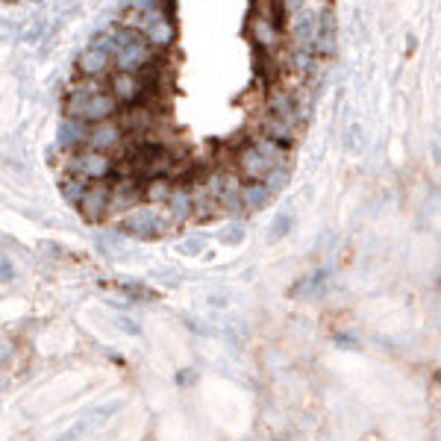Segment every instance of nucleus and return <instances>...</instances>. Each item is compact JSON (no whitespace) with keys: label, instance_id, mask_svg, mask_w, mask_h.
Masks as SVG:
<instances>
[{"label":"nucleus","instance_id":"1","mask_svg":"<svg viewBox=\"0 0 441 441\" xmlns=\"http://www.w3.org/2000/svg\"><path fill=\"white\" fill-rule=\"evenodd\" d=\"M65 168H68V177H83L89 183H97V179H106L112 174V159L106 153L86 150V153H74Z\"/></svg>","mask_w":441,"mask_h":441},{"label":"nucleus","instance_id":"2","mask_svg":"<svg viewBox=\"0 0 441 441\" xmlns=\"http://www.w3.org/2000/svg\"><path fill=\"white\" fill-rule=\"evenodd\" d=\"M171 224V220H165V218H159L153 209H133L127 218H124V224H121V233L124 235H133V238H156L159 233H162L165 227Z\"/></svg>","mask_w":441,"mask_h":441},{"label":"nucleus","instance_id":"3","mask_svg":"<svg viewBox=\"0 0 441 441\" xmlns=\"http://www.w3.org/2000/svg\"><path fill=\"white\" fill-rule=\"evenodd\" d=\"M109 203H112V186L109 183H91L89 191H86V200L83 206H79V212H83L86 220H91V224H97V220H104L109 215Z\"/></svg>","mask_w":441,"mask_h":441},{"label":"nucleus","instance_id":"4","mask_svg":"<svg viewBox=\"0 0 441 441\" xmlns=\"http://www.w3.org/2000/svg\"><path fill=\"white\" fill-rule=\"evenodd\" d=\"M145 191L138 189L135 179H121L118 186H112V203H109V215H130L133 206L138 203V197H142Z\"/></svg>","mask_w":441,"mask_h":441},{"label":"nucleus","instance_id":"5","mask_svg":"<svg viewBox=\"0 0 441 441\" xmlns=\"http://www.w3.org/2000/svg\"><path fill=\"white\" fill-rule=\"evenodd\" d=\"M238 168H242V174L250 179V183H262V179L268 177L271 165H268V159L256 150V145L245 147L242 153H238Z\"/></svg>","mask_w":441,"mask_h":441},{"label":"nucleus","instance_id":"6","mask_svg":"<svg viewBox=\"0 0 441 441\" xmlns=\"http://www.w3.org/2000/svg\"><path fill=\"white\" fill-rule=\"evenodd\" d=\"M121 145V127L112 124V121H104L97 124L91 133H89V150H97V153H109L112 147Z\"/></svg>","mask_w":441,"mask_h":441},{"label":"nucleus","instance_id":"7","mask_svg":"<svg viewBox=\"0 0 441 441\" xmlns=\"http://www.w3.org/2000/svg\"><path fill=\"white\" fill-rule=\"evenodd\" d=\"M89 133H91V130H86V121H79V118H65V121L59 124L56 145H59V147L89 145Z\"/></svg>","mask_w":441,"mask_h":441},{"label":"nucleus","instance_id":"8","mask_svg":"<svg viewBox=\"0 0 441 441\" xmlns=\"http://www.w3.org/2000/svg\"><path fill=\"white\" fill-rule=\"evenodd\" d=\"M147 59H150V53H147L145 42L142 45H133V48H121V50L115 53V68L124 71V74H135L138 68L147 62Z\"/></svg>","mask_w":441,"mask_h":441},{"label":"nucleus","instance_id":"9","mask_svg":"<svg viewBox=\"0 0 441 441\" xmlns=\"http://www.w3.org/2000/svg\"><path fill=\"white\" fill-rule=\"evenodd\" d=\"M191 209H194L191 191H189L186 186L174 189V194H171V200H168V220H171V224H183V220L191 215Z\"/></svg>","mask_w":441,"mask_h":441},{"label":"nucleus","instance_id":"10","mask_svg":"<svg viewBox=\"0 0 441 441\" xmlns=\"http://www.w3.org/2000/svg\"><path fill=\"white\" fill-rule=\"evenodd\" d=\"M115 109H118V100H115L112 94H106V91H100V94H94V97L89 100V106H86L83 121L104 124V121H106V118H109Z\"/></svg>","mask_w":441,"mask_h":441},{"label":"nucleus","instance_id":"11","mask_svg":"<svg viewBox=\"0 0 441 441\" xmlns=\"http://www.w3.org/2000/svg\"><path fill=\"white\" fill-rule=\"evenodd\" d=\"M318 35H320V18L312 12H303L294 21V38L303 48H312V45H318Z\"/></svg>","mask_w":441,"mask_h":441},{"label":"nucleus","instance_id":"12","mask_svg":"<svg viewBox=\"0 0 441 441\" xmlns=\"http://www.w3.org/2000/svg\"><path fill=\"white\" fill-rule=\"evenodd\" d=\"M112 89H115V97H118V100H138V97H142L145 83H142V79H138L135 74L118 71L115 79H112Z\"/></svg>","mask_w":441,"mask_h":441},{"label":"nucleus","instance_id":"13","mask_svg":"<svg viewBox=\"0 0 441 441\" xmlns=\"http://www.w3.org/2000/svg\"><path fill=\"white\" fill-rule=\"evenodd\" d=\"M271 194H274V191H271L265 183H247V186H242V203H245V209L256 212V209L268 206Z\"/></svg>","mask_w":441,"mask_h":441},{"label":"nucleus","instance_id":"14","mask_svg":"<svg viewBox=\"0 0 441 441\" xmlns=\"http://www.w3.org/2000/svg\"><path fill=\"white\" fill-rule=\"evenodd\" d=\"M106 68H109V53H104V50L89 48L83 56H79V71L86 77H100Z\"/></svg>","mask_w":441,"mask_h":441},{"label":"nucleus","instance_id":"15","mask_svg":"<svg viewBox=\"0 0 441 441\" xmlns=\"http://www.w3.org/2000/svg\"><path fill=\"white\" fill-rule=\"evenodd\" d=\"M89 179H83V177H65V183H62V197L68 200L71 206H83V200H86V191H89Z\"/></svg>","mask_w":441,"mask_h":441},{"label":"nucleus","instance_id":"16","mask_svg":"<svg viewBox=\"0 0 441 441\" xmlns=\"http://www.w3.org/2000/svg\"><path fill=\"white\" fill-rule=\"evenodd\" d=\"M171 194H174V186H171V179H168V177L147 179V186H145V197L150 200V203H168Z\"/></svg>","mask_w":441,"mask_h":441},{"label":"nucleus","instance_id":"17","mask_svg":"<svg viewBox=\"0 0 441 441\" xmlns=\"http://www.w3.org/2000/svg\"><path fill=\"white\" fill-rule=\"evenodd\" d=\"M256 150L268 159V165H271V168H279V165H283V159H286L283 145L274 142V138H268V135H265V138H259V142H256Z\"/></svg>","mask_w":441,"mask_h":441},{"label":"nucleus","instance_id":"18","mask_svg":"<svg viewBox=\"0 0 441 441\" xmlns=\"http://www.w3.org/2000/svg\"><path fill=\"white\" fill-rule=\"evenodd\" d=\"M253 42L259 48H274L277 45V30L271 27L268 18H256L253 21Z\"/></svg>","mask_w":441,"mask_h":441},{"label":"nucleus","instance_id":"19","mask_svg":"<svg viewBox=\"0 0 441 441\" xmlns=\"http://www.w3.org/2000/svg\"><path fill=\"white\" fill-rule=\"evenodd\" d=\"M265 130H268V138H274V142H279V145H291V124L283 121V118L271 115L268 121H265Z\"/></svg>","mask_w":441,"mask_h":441},{"label":"nucleus","instance_id":"20","mask_svg":"<svg viewBox=\"0 0 441 441\" xmlns=\"http://www.w3.org/2000/svg\"><path fill=\"white\" fill-rule=\"evenodd\" d=\"M147 42H150L153 48H168V45L174 42V27L168 24V18H162V21L153 24V27L147 30Z\"/></svg>","mask_w":441,"mask_h":441},{"label":"nucleus","instance_id":"21","mask_svg":"<svg viewBox=\"0 0 441 441\" xmlns=\"http://www.w3.org/2000/svg\"><path fill=\"white\" fill-rule=\"evenodd\" d=\"M271 112H274L277 118H283V121H289V124H294V121H297L294 100H291V97H286V94H274V97H271Z\"/></svg>","mask_w":441,"mask_h":441},{"label":"nucleus","instance_id":"22","mask_svg":"<svg viewBox=\"0 0 441 441\" xmlns=\"http://www.w3.org/2000/svg\"><path fill=\"white\" fill-rule=\"evenodd\" d=\"M112 38H115L118 50H121V48H133V45H142V42H145L142 33H138V30H130V27H115V30H112Z\"/></svg>","mask_w":441,"mask_h":441},{"label":"nucleus","instance_id":"23","mask_svg":"<svg viewBox=\"0 0 441 441\" xmlns=\"http://www.w3.org/2000/svg\"><path fill=\"white\" fill-rule=\"evenodd\" d=\"M291 227H294V218L291 215H277V220L271 224V233H268V242L274 245V242H279V238H286Z\"/></svg>","mask_w":441,"mask_h":441},{"label":"nucleus","instance_id":"24","mask_svg":"<svg viewBox=\"0 0 441 441\" xmlns=\"http://www.w3.org/2000/svg\"><path fill=\"white\" fill-rule=\"evenodd\" d=\"M118 289H121L124 294H130L133 300H138V303H147V300H156V294H153L150 289H145L142 283H121Z\"/></svg>","mask_w":441,"mask_h":441},{"label":"nucleus","instance_id":"25","mask_svg":"<svg viewBox=\"0 0 441 441\" xmlns=\"http://www.w3.org/2000/svg\"><path fill=\"white\" fill-rule=\"evenodd\" d=\"M262 183H265V186L277 194L279 189H286V183H289V171H286L283 165H279V168H271V171H268V177L262 179Z\"/></svg>","mask_w":441,"mask_h":441},{"label":"nucleus","instance_id":"26","mask_svg":"<svg viewBox=\"0 0 441 441\" xmlns=\"http://www.w3.org/2000/svg\"><path fill=\"white\" fill-rule=\"evenodd\" d=\"M206 250V238L203 235H191V238H186L183 245H179V253H186V256H200Z\"/></svg>","mask_w":441,"mask_h":441},{"label":"nucleus","instance_id":"27","mask_svg":"<svg viewBox=\"0 0 441 441\" xmlns=\"http://www.w3.org/2000/svg\"><path fill=\"white\" fill-rule=\"evenodd\" d=\"M242 238H245V227L242 224H230L224 233H220V242H224V245H242Z\"/></svg>","mask_w":441,"mask_h":441},{"label":"nucleus","instance_id":"28","mask_svg":"<svg viewBox=\"0 0 441 441\" xmlns=\"http://www.w3.org/2000/svg\"><path fill=\"white\" fill-rule=\"evenodd\" d=\"M45 18H35V21L27 27V33H24V38L27 42H42V35H45Z\"/></svg>","mask_w":441,"mask_h":441},{"label":"nucleus","instance_id":"29","mask_svg":"<svg viewBox=\"0 0 441 441\" xmlns=\"http://www.w3.org/2000/svg\"><path fill=\"white\" fill-rule=\"evenodd\" d=\"M115 324H118V330H121V333H130V335H142V327H138L135 320H133V318H127V315H118V318H115Z\"/></svg>","mask_w":441,"mask_h":441},{"label":"nucleus","instance_id":"30","mask_svg":"<svg viewBox=\"0 0 441 441\" xmlns=\"http://www.w3.org/2000/svg\"><path fill=\"white\" fill-rule=\"evenodd\" d=\"M91 48H97V50H104V53H118V45H115V38H112V33H109V35H97Z\"/></svg>","mask_w":441,"mask_h":441},{"label":"nucleus","instance_id":"31","mask_svg":"<svg viewBox=\"0 0 441 441\" xmlns=\"http://www.w3.org/2000/svg\"><path fill=\"white\" fill-rule=\"evenodd\" d=\"M345 145H347L350 150H356L359 145H362V127L353 124V127H350V133H347V138H345Z\"/></svg>","mask_w":441,"mask_h":441},{"label":"nucleus","instance_id":"32","mask_svg":"<svg viewBox=\"0 0 441 441\" xmlns=\"http://www.w3.org/2000/svg\"><path fill=\"white\" fill-rule=\"evenodd\" d=\"M294 65H297L300 71L312 68V53H309V50H297V53H294Z\"/></svg>","mask_w":441,"mask_h":441},{"label":"nucleus","instance_id":"33","mask_svg":"<svg viewBox=\"0 0 441 441\" xmlns=\"http://www.w3.org/2000/svg\"><path fill=\"white\" fill-rule=\"evenodd\" d=\"M0 274H4V277H0V279H4V283H9V279L15 277V268H12V262H9V256H4V259H0Z\"/></svg>","mask_w":441,"mask_h":441},{"label":"nucleus","instance_id":"34","mask_svg":"<svg viewBox=\"0 0 441 441\" xmlns=\"http://www.w3.org/2000/svg\"><path fill=\"white\" fill-rule=\"evenodd\" d=\"M130 4H133V9H142V12L147 15V12H153L156 0H130Z\"/></svg>","mask_w":441,"mask_h":441},{"label":"nucleus","instance_id":"35","mask_svg":"<svg viewBox=\"0 0 441 441\" xmlns=\"http://www.w3.org/2000/svg\"><path fill=\"white\" fill-rule=\"evenodd\" d=\"M177 383H179V386H189V383H191V374H189V371H183V374L177 376Z\"/></svg>","mask_w":441,"mask_h":441},{"label":"nucleus","instance_id":"36","mask_svg":"<svg viewBox=\"0 0 441 441\" xmlns=\"http://www.w3.org/2000/svg\"><path fill=\"white\" fill-rule=\"evenodd\" d=\"M209 303H212V306H227V300H224V297H218V294H212V297H209Z\"/></svg>","mask_w":441,"mask_h":441},{"label":"nucleus","instance_id":"37","mask_svg":"<svg viewBox=\"0 0 441 441\" xmlns=\"http://www.w3.org/2000/svg\"><path fill=\"white\" fill-rule=\"evenodd\" d=\"M338 345H347V347H356V342L350 335H338Z\"/></svg>","mask_w":441,"mask_h":441}]
</instances>
